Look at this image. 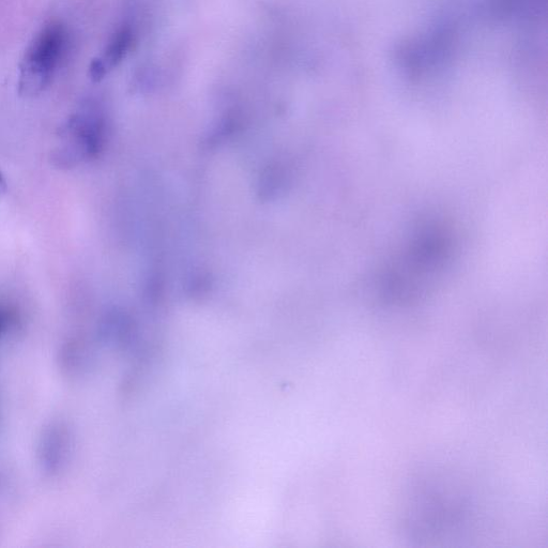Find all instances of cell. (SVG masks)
<instances>
[{"label": "cell", "instance_id": "277c9868", "mask_svg": "<svg viewBox=\"0 0 548 548\" xmlns=\"http://www.w3.org/2000/svg\"><path fill=\"white\" fill-rule=\"evenodd\" d=\"M59 437V434L56 431H53L47 436V438L44 439V461L51 467L57 465L59 460H62L64 443L62 439L59 441Z\"/></svg>", "mask_w": 548, "mask_h": 548}, {"label": "cell", "instance_id": "5b68a950", "mask_svg": "<svg viewBox=\"0 0 548 548\" xmlns=\"http://www.w3.org/2000/svg\"><path fill=\"white\" fill-rule=\"evenodd\" d=\"M8 323V316L6 312L0 308V334L6 329Z\"/></svg>", "mask_w": 548, "mask_h": 548}, {"label": "cell", "instance_id": "6da1fadb", "mask_svg": "<svg viewBox=\"0 0 548 548\" xmlns=\"http://www.w3.org/2000/svg\"><path fill=\"white\" fill-rule=\"evenodd\" d=\"M67 47V32L63 25L51 23L28 45L20 66L19 94L34 98L53 81Z\"/></svg>", "mask_w": 548, "mask_h": 548}, {"label": "cell", "instance_id": "3957f363", "mask_svg": "<svg viewBox=\"0 0 548 548\" xmlns=\"http://www.w3.org/2000/svg\"><path fill=\"white\" fill-rule=\"evenodd\" d=\"M131 43L132 32L129 27L117 30L108 45H106L104 54L91 64V78L95 81L103 79L106 73L116 67L125 58L130 50Z\"/></svg>", "mask_w": 548, "mask_h": 548}, {"label": "cell", "instance_id": "8992f818", "mask_svg": "<svg viewBox=\"0 0 548 548\" xmlns=\"http://www.w3.org/2000/svg\"><path fill=\"white\" fill-rule=\"evenodd\" d=\"M7 192V182L2 173H0V194Z\"/></svg>", "mask_w": 548, "mask_h": 548}, {"label": "cell", "instance_id": "7a4b0ae2", "mask_svg": "<svg viewBox=\"0 0 548 548\" xmlns=\"http://www.w3.org/2000/svg\"><path fill=\"white\" fill-rule=\"evenodd\" d=\"M103 121L93 106L72 115L60 129L59 144L52 152V163L59 169H73L94 158L101 147Z\"/></svg>", "mask_w": 548, "mask_h": 548}]
</instances>
